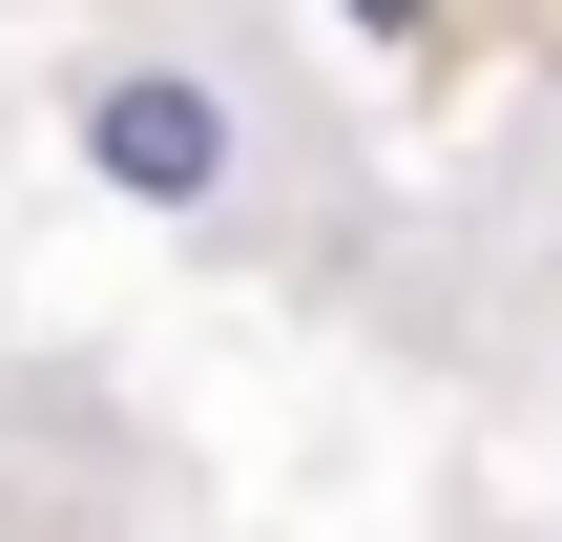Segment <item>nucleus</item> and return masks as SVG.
<instances>
[{"mask_svg": "<svg viewBox=\"0 0 562 542\" xmlns=\"http://www.w3.org/2000/svg\"><path fill=\"white\" fill-rule=\"evenodd\" d=\"M83 146H104V188H146V209H209V188H229V104L167 84V63H125V84L83 104Z\"/></svg>", "mask_w": 562, "mask_h": 542, "instance_id": "1", "label": "nucleus"}]
</instances>
